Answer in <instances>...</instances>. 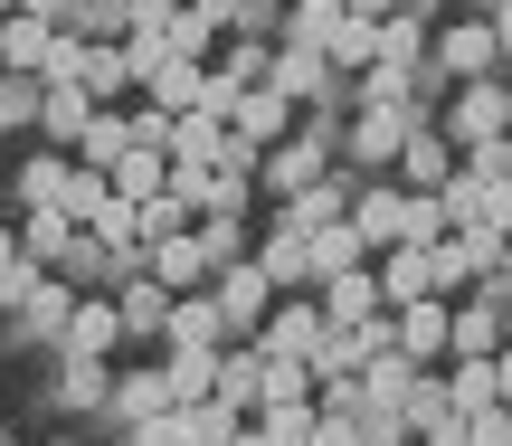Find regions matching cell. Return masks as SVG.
<instances>
[{
	"label": "cell",
	"instance_id": "obj_1",
	"mask_svg": "<svg viewBox=\"0 0 512 446\" xmlns=\"http://www.w3.org/2000/svg\"><path fill=\"white\" fill-rule=\"evenodd\" d=\"M427 114H446V95H408V105H361V114H351V133H342V171H351V181H380V171L399 162L408 124H427Z\"/></svg>",
	"mask_w": 512,
	"mask_h": 446
},
{
	"label": "cell",
	"instance_id": "obj_2",
	"mask_svg": "<svg viewBox=\"0 0 512 446\" xmlns=\"http://www.w3.org/2000/svg\"><path fill=\"white\" fill-rule=\"evenodd\" d=\"M475 76H503V38H494V19H437V48H427V67H418V86H475Z\"/></svg>",
	"mask_w": 512,
	"mask_h": 446
},
{
	"label": "cell",
	"instance_id": "obj_3",
	"mask_svg": "<svg viewBox=\"0 0 512 446\" xmlns=\"http://www.w3.org/2000/svg\"><path fill=\"white\" fill-rule=\"evenodd\" d=\"M503 342H512V295L484 276V285H465V295H456V333H446V361H494Z\"/></svg>",
	"mask_w": 512,
	"mask_h": 446
},
{
	"label": "cell",
	"instance_id": "obj_4",
	"mask_svg": "<svg viewBox=\"0 0 512 446\" xmlns=\"http://www.w3.org/2000/svg\"><path fill=\"white\" fill-rule=\"evenodd\" d=\"M209 295H219V323H228V342H256V323L275 314V276L256 266V247H247L238 266H219V276H209Z\"/></svg>",
	"mask_w": 512,
	"mask_h": 446
},
{
	"label": "cell",
	"instance_id": "obj_5",
	"mask_svg": "<svg viewBox=\"0 0 512 446\" xmlns=\"http://www.w3.org/2000/svg\"><path fill=\"white\" fill-rule=\"evenodd\" d=\"M437 124L456 133V152H465V143H494V133H512V86H503V76L446 86V114H437Z\"/></svg>",
	"mask_w": 512,
	"mask_h": 446
},
{
	"label": "cell",
	"instance_id": "obj_6",
	"mask_svg": "<svg viewBox=\"0 0 512 446\" xmlns=\"http://www.w3.org/2000/svg\"><path fill=\"white\" fill-rule=\"evenodd\" d=\"M389 323H399V352L418 361V371H446V333H456V295H418V304H389Z\"/></svg>",
	"mask_w": 512,
	"mask_h": 446
},
{
	"label": "cell",
	"instance_id": "obj_7",
	"mask_svg": "<svg viewBox=\"0 0 512 446\" xmlns=\"http://www.w3.org/2000/svg\"><path fill=\"white\" fill-rule=\"evenodd\" d=\"M465 152H456V133L427 114V124H408V143H399V162H389V181L399 190H446V171H456Z\"/></svg>",
	"mask_w": 512,
	"mask_h": 446
},
{
	"label": "cell",
	"instance_id": "obj_8",
	"mask_svg": "<svg viewBox=\"0 0 512 446\" xmlns=\"http://www.w3.org/2000/svg\"><path fill=\"white\" fill-rule=\"evenodd\" d=\"M57 352L124 361V304H114V285H105V295H76V314H67V333H57Z\"/></svg>",
	"mask_w": 512,
	"mask_h": 446
},
{
	"label": "cell",
	"instance_id": "obj_9",
	"mask_svg": "<svg viewBox=\"0 0 512 446\" xmlns=\"http://www.w3.org/2000/svg\"><path fill=\"white\" fill-rule=\"evenodd\" d=\"M323 295H275V314L256 323V352H285V361H313V342H323Z\"/></svg>",
	"mask_w": 512,
	"mask_h": 446
},
{
	"label": "cell",
	"instance_id": "obj_10",
	"mask_svg": "<svg viewBox=\"0 0 512 446\" xmlns=\"http://www.w3.org/2000/svg\"><path fill=\"white\" fill-rule=\"evenodd\" d=\"M143 276H162L171 295H200V285L219 276V257H209L200 228H181V238H152V247H143Z\"/></svg>",
	"mask_w": 512,
	"mask_h": 446
},
{
	"label": "cell",
	"instance_id": "obj_11",
	"mask_svg": "<svg viewBox=\"0 0 512 446\" xmlns=\"http://www.w3.org/2000/svg\"><path fill=\"white\" fill-rule=\"evenodd\" d=\"M294 124H304V105H294L285 86H247V95H238V114H228V133H238V143H256V152H275Z\"/></svg>",
	"mask_w": 512,
	"mask_h": 446
},
{
	"label": "cell",
	"instance_id": "obj_12",
	"mask_svg": "<svg viewBox=\"0 0 512 446\" xmlns=\"http://www.w3.org/2000/svg\"><path fill=\"white\" fill-rule=\"evenodd\" d=\"M86 124H95V95L76 86V76H38V143H57V152H76L86 143Z\"/></svg>",
	"mask_w": 512,
	"mask_h": 446
},
{
	"label": "cell",
	"instance_id": "obj_13",
	"mask_svg": "<svg viewBox=\"0 0 512 446\" xmlns=\"http://www.w3.org/2000/svg\"><path fill=\"white\" fill-rule=\"evenodd\" d=\"M105 409L124 418V428H143V418L181 409V399H171V371H162V361H124V371H114V399H105Z\"/></svg>",
	"mask_w": 512,
	"mask_h": 446
},
{
	"label": "cell",
	"instance_id": "obj_14",
	"mask_svg": "<svg viewBox=\"0 0 512 446\" xmlns=\"http://www.w3.org/2000/svg\"><path fill=\"white\" fill-rule=\"evenodd\" d=\"M266 86H285L294 105H332V95H342V67H332L323 48H294V38H285V48H275V76H266Z\"/></svg>",
	"mask_w": 512,
	"mask_h": 446
},
{
	"label": "cell",
	"instance_id": "obj_15",
	"mask_svg": "<svg viewBox=\"0 0 512 446\" xmlns=\"http://www.w3.org/2000/svg\"><path fill=\"white\" fill-rule=\"evenodd\" d=\"M399 219H408V190L389 181V171H380V181H361V190H351V228L370 238V257H380V247H399Z\"/></svg>",
	"mask_w": 512,
	"mask_h": 446
},
{
	"label": "cell",
	"instance_id": "obj_16",
	"mask_svg": "<svg viewBox=\"0 0 512 446\" xmlns=\"http://www.w3.org/2000/svg\"><path fill=\"white\" fill-rule=\"evenodd\" d=\"M256 266L275 276V295H313V247H304V228H294V219H275L266 238H256Z\"/></svg>",
	"mask_w": 512,
	"mask_h": 446
},
{
	"label": "cell",
	"instance_id": "obj_17",
	"mask_svg": "<svg viewBox=\"0 0 512 446\" xmlns=\"http://www.w3.org/2000/svg\"><path fill=\"white\" fill-rule=\"evenodd\" d=\"M380 295L389 304H418V295H437V247H418V238H399V247H380Z\"/></svg>",
	"mask_w": 512,
	"mask_h": 446
},
{
	"label": "cell",
	"instance_id": "obj_18",
	"mask_svg": "<svg viewBox=\"0 0 512 446\" xmlns=\"http://www.w3.org/2000/svg\"><path fill=\"white\" fill-rule=\"evenodd\" d=\"M228 323H219V295H171V323H162V352H219Z\"/></svg>",
	"mask_w": 512,
	"mask_h": 446
},
{
	"label": "cell",
	"instance_id": "obj_19",
	"mask_svg": "<svg viewBox=\"0 0 512 446\" xmlns=\"http://www.w3.org/2000/svg\"><path fill=\"white\" fill-rule=\"evenodd\" d=\"M105 399H114V361H86V352H57V390H48V409L86 418V409H105Z\"/></svg>",
	"mask_w": 512,
	"mask_h": 446
},
{
	"label": "cell",
	"instance_id": "obj_20",
	"mask_svg": "<svg viewBox=\"0 0 512 446\" xmlns=\"http://www.w3.org/2000/svg\"><path fill=\"white\" fill-rule=\"evenodd\" d=\"M313 295H323V323H370V314H389L380 266H342V276H323Z\"/></svg>",
	"mask_w": 512,
	"mask_h": 446
},
{
	"label": "cell",
	"instance_id": "obj_21",
	"mask_svg": "<svg viewBox=\"0 0 512 446\" xmlns=\"http://www.w3.org/2000/svg\"><path fill=\"white\" fill-rule=\"evenodd\" d=\"M351 190H361V181H351V171H323V181H304V190H294V200H275V219H294V228H304V238H313V228L351 219Z\"/></svg>",
	"mask_w": 512,
	"mask_h": 446
},
{
	"label": "cell",
	"instance_id": "obj_22",
	"mask_svg": "<svg viewBox=\"0 0 512 446\" xmlns=\"http://www.w3.org/2000/svg\"><path fill=\"white\" fill-rule=\"evenodd\" d=\"M114 304H124V352L162 342V323H171V285L162 276H124V285H114Z\"/></svg>",
	"mask_w": 512,
	"mask_h": 446
},
{
	"label": "cell",
	"instance_id": "obj_23",
	"mask_svg": "<svg viewBox=\"0 0 512 446\" xmlns=\"http://www.w3.org/2000/svg\"><path fill=\"white\" fill-rule=\"evenodd\" d=\"M48 48H57V19L0 10V67H10V76H38V67H48Z\"/></svg>",
	"mask_w": 512,
	"mask_h": 446
},
{
	"label": "cell",
	"instance_id": "obj_24",
	"mask_svg": "<svg viewBox=\"0 0 512 446\" xmlns=\"http://www.w3.org/2000/svg\"><path fill=\"white\" fill-rule=\"evenodd\" d=\"M76 238H86V228H76V219H67V209H57V200L19 219V257H29V266H48V276H57V266H67V247H76Z\"/></svg>",
	"mask_w": 512,
	"mask_h": 446
},
{
	"label": "cell",
	"instance_id": "obj_25",
	"mask_svg": "<svg viewBox=\"0 0 512 446\" xmlns=\"http://www.w3.org/2000/svg\"><path fill=\"white\" fill-rule=\"evenodd\" d=\"M76 86H86L95 105H124V95H133V57H124V38H95L86 67H76Z\"/></svg>",
	"mask_w": 512,
	"mask_h": 446
},
{
	"label": "cell",
	"instance_id": "obj_26",
	"mask_svg": "<svg viewBox=\"0 0 512 446\" xmlns=\"http://www.w3.org/2000/svg\"><path fill=\"white\" fill-rule=\"evenodd\" d=\"M143 95H152V105H171V114H190L209 95V57H162V67L143 76Z\"/></svg>",
	"mask_w": 512,
	"mask_h": 446
},
{
	"label": "cell",
	"instance_id": "obj_27",
	"mask_svg": "<svg viewBox=\"0 0 512 446\" xmlns=\"http://www.w3.org/2000/svg\"><path fill=\"white\" fill-rule=\"evenodd\" d=\"M446 409H456V418H475V409H494V399H503V371H494V361H446Z\"/></svg>",
	"mask_w": 512,
	"mask_h": 446
},
{
	"label": "cell",
	"instance_id": "obj_28",
	"mask_svg": "<svg viewBox=\"0 0 512 446\" xmlns=\"http://www.w3.org/2000/svg\"><path fill=\"white\" fill-rule=\"evenodd\" d=\"M323 57H332V67H342V76H361L370 57H380V19L342 10V19H332V38H323Z\"/></svg>",
	"mask_w": 512,
	"mask_h": 446
},
{
	"label": "cell",
	"instance_id": "obj_29",
	"mask_svg": "<svg viewBox=\"0 0 512 446\" xmlns=\"http://www.w3.org/2000/svg\"><path fill=\"white\" fill-rule=\"evenodd\" d=\"M427 48H437V19H418V10H389L380 19V57H389V67H427Z\"/></svg>",
	"mask_w": 512,
	"mask_h": 446
},
{
	"label": "cell",
	"instance_id": "obj_30",
	"mask_svg": "<svg viewBox=\"0 0 512 446\" xmlns=\"http://www.w3.org/2000/svg\"><path fill=\"white\" fill-rule=\"evenodd\" d=\"M313 285H323V276H342V266H370V238H361V228H351V219H332V228H313Z\"/></svg>",
	"mask_w": 512,
	"mask_h": 446
},
{
	"label": "cell",
	"instance_id": "obj_31",
	"mask_svg": "<svg viewBox=\"0 0 512 446\" xmlns=\"http://www.w3.org/2000/svg\"><path fill=\"white\" fill-rule=\"evenodd\" d=\"M219 352H228V342H219ZM219 352H162V371H171V399H181V409L219 399Z\"/></svg>",
	"mask_w": 512,
	"mask_h": 446
},
{
	"label": "cell",
	"instance_id": "obj_32",
	"mask_svg": "<svg viewBox=\"0 0 512 446\" xmlns=\"http://www.w3.org/2000/svg\"><path fill=\"white\" fill-rule=\"evenodd\" d=\"M124 152H133V114H124V105H95V124H86V143H76V162L114 171Z\"/></svg>",
	"mask_w": 512,
	"mask_h": 446
},
{
	"label": "cell",
	"instance_id": "obj_33",
	"mask_svg": "<svg viewBox=\"0 0 512 446\" xmlns=\"http://www.w3.org/2000/svg\"><path fill=\"white\" fill-rule=\"evenodd\" d=\"M256 380H266V352H256V342H228L219 352V399L256 418Z\"/></svg>",
	"mask_w": 512,
	"mask_h": 446
},
{
	"label": "cell",
	"instance_id": "obj_34",
	"mask_svg": "<svg viewBox=\"0 0 512 446\" xmlns=\"http://www.w3.org/2000/svg\"><path fill=\"white\" fill-rule=\"evenodd\" d=\"M408 390H418V361H408V352H380L361 371V409H399Z\"/></svg>",
	"mask_w": 512,
	"mask_h": 446
},
{
	"label": "cell",
	"instance_id": "obj_35",
	"mask_svg": "<svg viewBox=\"0 0 512 446\" xmlns=\"http://www.w3.org/2000/svg\"><path fill=\"white\" fill-rule=\"evenodd\" d=\"M114 190H124V200H152V190H171V152H152V143H133L124 162L105 171Z\"/></svg>",
	"mask_w": 512,
	"mask_h": 446
},
{
	"label": "cell",
	"instance_id": "obj_36",
	"mask_svg": "<svg viewBox=\"0 0 512 446\" xmlns=\"http://www.w3.org/2000/svg\"><path fill=\"white\" fill-rule=\"evenodd\" d=\"M313 418H323L313 399H266V409H256V437L266 446H313Z\"/></svg>",
	"mask_w": 512,
	"mask_h": 446
},
{
	"label": "cell",
	"instance_id": "obj_37",
	"mask_svg": "<svg viewBox=\"0 0 512 446\" xmlns=\"http://www.w3.org/2000/svg\"><path fill=\"white\" fill-rule=\"evenodd\" d=\"M67 171H76V152H38V162H19V209H48L57 190H67Z\"/></svg>",
	"mask_w": 512,
	"mask_h": 446
},
{
	"label": "cell",
	"instance_id": "obj_38",
	"mask_svg": "<svg viewBox=\"0 0 512 446\" xmlns=\"http://www.w3.org/2000/svg\"><path fill=\"white\" fill-rule=\"evenodd\" d=\"M133 219H143V247H152V238H181V228H200V209H190L181 190H152V200H133Z\"/></svg>",
	"mask_w": 512,
	"mask_h": 446
},
{
	"label": "cell",
	"instance_id": "obj_39",
	"mask_svg": "<svg viewBox=\"0 0 512 446\" xmlns=\"http://www.w3.org/2000/svg\"><path fill=\"white\" fill-rule=\"evenodd\" d=\"M76 295H86V285H67V276H38V295H29V333H67V314H76Z\"/></svg>",
	"mask_w": 512,
	"mask_h": 446
},
{
	"label": "cell",
	"instance_id": "obj_40",
	"mask_svg": "<svg viewBox=\"0 0 512 446\" xmlns=\"http://www.w3.org/2000/svg\"><path fill=\"white\" fill-rule=\"evenodd\" d=\"M219 143H228L219 114H181V124H171V162H219Z\"/></svg>",
	"mask_w": 512,
	"mask_h": 446
},
{
	"label": "cell",
	"instance_id": "obj_41",
	"mask_svg": "<svg viewBox=\"0 0 512 446\" xmlns=\"http://www.w3.org/2000/svg\"><path fill=\"white\" fill-rule=\"evenodd\" d=\"M105 200H114V181H105V171H95V162H76V171H67V190H57V209H67L76 228H86V219H95V209H105Z\"/></svg>",
	"mask_w": 512,
	"mask_h": 446
},
{
	"label": "cell",
	"instance_id": "obj_42",
	"mask_svg": "<svg viewBox=\"0 0 512 446\" xmlns=\"http://www.w3.org/2000/svg\"><path fill=\"white\" fill-rule=\"evenodd\" d=\"M67 29L86 38V48H95V38H124V29H133V0H76Z\"/></svg>",
	"mask_w": 512,
	"mask_h": 446
},
{
	"label": "cell",
	"instance_id": "obj_43",
	"mask_svg": "<svg viewBox=\"0 0 512 446\" xmlns=\"http://www.w3.org/2000/svg\"><path fill=\"white\" fill-rule=\"evenodd\" d=\"M38 124V76H0V143Z\"/></svg>",
	"mask_w": 512,
	"mask_h": 446
},
{
	"label": "cell",
	"instance_id": "obj_44",
	"mask_svg": "<svg viewBox=\"0 0 512 446\" xmlns=\"http://www.w3.org/2000/svg\"><path fill=\"white\" fill-rule=\"evenodd\" d=\"M399 238H418V247L456 238V228H446V200H437V190H408V219H399Z\"/></svg>",
	"mask_w": 512,
	"mask_h": 446
},
{
	"label": "cell",
	"instance_id": "obj_45",
	"mask_svg": "<svg viewBox=\"0 0 512 446\" xmlns=\"http://www.w3.org/2000/svg\"><path fill=\"white\" fill-rule=\"evenodd\" d=\"M228 76H238V86H266L275 76V38H228V57H219Z\"/></svg>",
	"mask_w": 512,
	"mask_h": 446
},
{
	"label": "cell",
	"instance_id": "obj_46",
	"mask_svg": "<svg viewBox=\"0 0 512 446\" xmlns=\"http://www.w3.org/2000/svg\"><path fill=\"white\" fill-rule=\"evenodd\" d=\"M200 238H209V257H219V266H238L247 247H256V238H247V219H200Z\"/></svg>",
	"mask_w": 512,
	"mask_h": 446
},
{
	"label": "cell",
	"instance_id": "obj_47",
	"mask_svg": "<svg viewBox=\"0 0 512 446\" xmlns=\"http://www.w3.org/2000/svg\"><path fill=\"white\" fill-rule=\"evenodd\" d=\"M465 446H512V399H494V409L465 418Z\"/></svg>",
	"mask_w": 512,
	"mask_h": 446
},
{
	"label": "cell",
	"instance_id": "obj_48",
	"mask_svg": "<svg viewBox=\"0 0 512 446\" xmlns=\"http://www.w3.org/2000/svg\"><path fill=\"white\" fill-rule=\"evenodd\" d=\"M399 437H418L408 409H361V446H399Z\"/></svg>",
	"mask_w": 512,
	"mask_h": 446
},
{
	"label": "cell",
	"instance_id": "obj_49",
	"mask_svg": "<svg viewBox=\"0 0 512 446\" xmlns=\"http://www.w3.org/2000/svg\"><path fill=\"white\" fill-rule=\"evenodd\" d=\"M313 446H361V418H332L323 409V418H313Z\"/></svg>",
	"mask_w": 512,
	"mask_h": 446
},
{
	"label": "cell",
	"instance_id": "obj_50",
	"mask_svg": "<svg viewBox=\"0 0 512 446\" xmlns=\"http://www.w3.org/2000/svg\"><path fill=\"white\" fill-rule=\"evenodd\" d=\"M494 38H503V67H512V0H494Z\"/></svg>",
	"mask_w": 512,
	"mask_h": 446
},
{
	"label": "cell",
	"instance_id": "obj_51",
	"mask_svg": "<svg viewBox=\"0 0 512 446\" xmlns=\"http://www.w3.org/2000/svg\"><path fill=\"white\" fill-rule=\"evenodd\" d=\"M19 10H38V19H57V29H67V10H76V0H19Z\"/></svg>",
	"mask_w": 512,
	"mask_h": 446
},
{
	"label": "cell",
	"instance_id": "obj_52",
	"mask_svg": "<svg viewBox=\"0 0 512 446\" xmlns=\"http://www.w3.org/2000/svg\"><path fill=\"white\" fill-rule=\"evenodd\" d=\"M342 10H361V19H389V10H399V0H342Z\"/></svg>",
	"mask_w": 512,
	"mask_h": 446
},
{
	"label": "cell",
	"instance_id": "obj_53",
	"mask_svg": "<svg viewBox=\"0 0 512 446\" xmlns=\"http://www.w3.org/2000/svg\"><path fill=\"white\" fill-rule=\"evenodd\" d=\"M10 257H19V228H0V266H10Z\"/></svg>",
	"mask_w": 512,
	"mask_h": 446
},
{
	"label": "cell",
	"instance_id": "obj_54",
	"mask_svg": "<svg viewBox=\"0 0 512 446\" xmlns=\"http://www.w3.org/2000/svg\"><path fill=\"white\" fill-rule=\"evenodd\" d=\"M494 285H503V295H512V247H503V266H494Z\"/></svg>",
	"mask_w": 512,
	"mask_h": 446
},
{
	"label": "cell",
	"instance_id": "obj_55",
	"mask_svg": "<svg viewBox=\"0 0 512 446\" xmlns=\"http://www.w3.org/2000/svg\"><path fill=\"white\" fill-rule=\"evenodd\" d=\"M48 446H76V437H48Z\"/></svg>",
	"mask_w": 512,
	"mask_h": 446
},
{
	"label": "cell",
	"instance_id": "obj_56",
	"mask_svg": "<svg viewBox=\"0 0 512 446\" xmlns=\"http://www.w3.org/2000/svg\"><path fill=\"white\" fill-rule=\"evenodd\" d=\"M0 10H19V0H0Z\"/></svg>",
	"mask_w": 512,
	"mask_h": 446
},
{
	"label": "cell",
	"instance_id": "obj_57",
	"mask_svg": "<svg viewBox=\"0 0 512 446\" xmlns=\"http://www.w3.org/2000/svg\"><path fill=\"white\" fill-rule=\"evenodd\" d=\"M0 446H10V428H0Z\"/></svg>",
	"mask_w": 512,
	"mask_h": 446
},
{
	"label": "cell",
	"instance_id": "obj_58",
	"mask_svg": "<svg viewBox=\"0 0 512 446\" xmlns=\"http://www.w3.org/2000/svg\"><path fill=\"white\" fill-rule=\"evenodd\" d=\"M503 86H512V67H503Z\"/></svg>",
	"mask_w": 512,
	"mask_h": 446
},
{
	"label": "cell",
	"instance_id": "obj_59",
	"mask_svg": "<svg viewBox=\"0 0 512 446\" xmlns=\"http://www.w3.org/2000/svg\"><path fill=\"white\" fill-rule=\"evenodd\" d=\"M399 446H418V437H399Z\"/></svg>",
	"mask_w": 512,
	"mask_h": 446
}]
</instances>
